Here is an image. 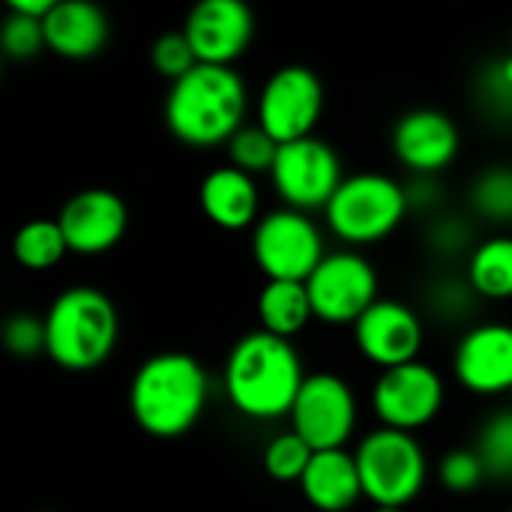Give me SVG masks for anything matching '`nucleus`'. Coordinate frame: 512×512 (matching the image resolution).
<instances>
[{
	"mask_svg": "<svg viewBox=\"0 0 512 512\" xmlns=\"http://www.w3.org/2000/svg\"><path fill=\"white\" fill-rule=\"evenodd\" d=\"M303 381L306 372L294 342L270 330H252L240 336L222 369L228 405L255 423L288 417Z\"/></svg>",
	"mask_w": 512,
	"mask_h": 512,
	"instance_id": "obj_1",
	"label": "nucleus"
},
{
	"mask_svg": "<svg viewBox=\"0 0 512 512\" xmlns=\"http://www.w3.org/2000/svg\"><path fill=\"white\" fill-rule=\"evenodd\" d=\"M249 90L234 66L198 63L183 78L171 81L165 96L168 132L198 150L228 144L246 126Z\"/></svg>",
	"mask_w": 512,
	"mask_h": 512,
	"instance_id": "obj_2",
	"label": "nucleus"
},
{
	"mask_svg": "<svg viewBox=\"0 0 512 512\" xmlns=\"http://www.w3.org/2000/svg\"><path fill=\"white\" fill-rule=\"evenodd\" d=\"M210 396L207 369L183 351L147 357L129 384V414L150 438H180L204 414Z\"/></svg>",
	"mask_w": 512,
	"mask_h": 512,
	"instance_id": "obj_3",
	"label": "nucleus"
},
{
	"mask_svg": "<svg viewBox=\"0 0 512 512\" xmlns=\"http://www.w3.org/2000/svg\"><path fill=\"white\" fill-rule=\"evenodd\" d=\"M45 333V354L54 366L66 372H93L117 348L120 315L105 291L93 285H72L48 306Z\"/></svg>",
	"mask_w": 512,
	"mask_h": 512,
	"instance_id": "obj_4",
	"label": "nucleus"
},
{
	"mask_svg": "<svg viewBox=\"0 0 512 512\" xmlns=\"http://www.w3.org/2000/svg\"><path fill=\"white\" fill-rule=\"evenodd\" d=\"M408 186L387 174L363 171L345 177L324 207L327 228L351 249L387 240L408 216Z\"/></svg>",
	"mask_w": 512,
	"mask_h": 512,
	"instance_id": "obj_5",
	"label": "nucleus"
},
{
	"mask_svg": "<svg viewBox=\"0 0 512 512\" xmlns=\"http://www.w3.org/2000/svg\"><path fill=\"white\" fill-rule=\"evenodd\" d=\"M354 459L363 480V498L375 507L405 510L420 498L429 480V459L414 432L378 426L360 438Z\"/></svg>",
	"mask_w": 512,
	"mask_h": 512,
	"instance_id": "obj_6",
	"label": "nucleus"
},
{
	"mask_svg": "<svg viewBox=\"0 0 512 512\" xmlns=\"http://www.w3.org/2000/svg\"><path fill=\"white\" fill-rule=\"evenodd\" d=\"M324 231L312 213L279 207L264 213L252 228V258L267 279L306 282L324 261Z\"/></svg>",
	"mask_w": 512,
	"mask_h": 512,
	"instance_id": "obj_7",
	"label": "nucleus"
},
{
	"mask_svg": "<svg viewBox=\"0 0 512 512\" xmlns=\"http://www.w3.org/2000/svg\"><path fill=\"white\" fill-rule=\"evenodd\" d=\"M342 180L345 171L339 153L318 135L279 144L276 162L270 168V183L279 201L303 213L324 210Z\"/></svg>",
	"mask_w": 512,
	"mask_h": 512,
	"instance_id": "obj_8",
	"label": "nucleus"
},
{
	"mask_svg": "<svg viewBox=\"0 0 512 512\" xmlns=\"http://www.w3.org/2000/svg\"><path fill=\"white\" fill-rule=\"evenodd\" d=\"M324 111L321 78L300 63L279 66L261 87L255 102V123L279 144L315 135Z\"/></svg>",
	"mask_w": 512,
	"mask_h": 512,
	"instance_id": "obj_9",
	"label": "nucleus"
},
{
	"mask_svg": "<svg viewBox=\"0 0 512 512\" xmlns=\"http://www.w3.org/2000/svg\"><path fill=\"white\" fill-rule=\"evenodd\" d=\"M291 429L312 447V450H336L345 447L360 420L357 396L351 384L333 372H312L306 375L294 405H291Z\"/></svg>",
	"mask_w": 512,
	"mask_h": 512,
	"instance_id": "obj_10",
	"label": "nucleus"
},
{
	"mask_svg": "<svg viewBox=\"0 0 512 512\" xmlns=\"http://www.w3.org/2000/svg\"><path fill=\"white\" fill-rule=\"evenodd\" d=\"M315 318L330 327H354L357 318L378 300V273L366 255L354 249L327 252L306 279Z\"/></svg>",
	"mask_w": 512,
	"mask_h": 512,
	"instance_id": "obj_11",
	"label": "nucleus"
},
{
	"mask_svg": "<svg viewBox=\"0 0 512 512\" xmlns=\"http://www.w3.org/2000/svg\"><path fill=\"white\" fill-rule=\"evenodd\" d=\"M447 399L444 378L435 366L411 360L393 369H381L372 387V411L381 426L420 432L438 420Z\"/></svg>",
	"mask_w": 512,
	"mask_h": 512,
	"instance_id": "obj_12",
	"label": "nucleus"
},
{
	"mask_svg": "<svg viewBox=\"0 0 512 512\" xmlns=\"http://www.w3.org/2000/svg\"><path fill=\"white\" fill-rule=\"evenodd\" d=\"M426 330L420 315L399 300L378 297L354 324L357 351L378 369H393L420 360Z\"/></svg>",
	"mask_w": 512,
	"mask_h": 512,
	"instance_id": "obj_13",
	"label": "nucleus"
},
{
	"mask_svg": "<svg viewBox=\"0 0 512 512\" xmlns=\"http://www.w3.org/2000/svg\"><path fill=\"white\" fill-rule=\"evenodd\" d=\"M183 33L198 63L234 66L252 45L255 15L246 0H195L186 12Z\"/></svg>",
	"mask_w": 512,
	"mask_h": 512,
	"instance_id": "obj_14",
	"label": "nucleus"
},
{
	"mask_svg": "<svg viewBox=\"0 0 512 512\" xmlns=\"http://www.w3.org/2000/svg\"><path fill=\"white\" fill-rule=\"evenodd\" d=\"M453 372L474 396H504L512 390V324L483 321L462 333L453 351Z\"/></svg>",
	"mask_w": 512,
	"mask_h": 512,
	"instance_id": "obj_15",
	"label": "nucleus"
},
{
	"mask_svg": "<svg viewBox=\"0 0 512 512\" xmlns=\"http://www.w3.org/2000/svg\"><path fill=\"white\" fill-rule=\"evenodd\" d=\"M63 237L72 255H105L111 252L129 228L126 201L111 189L75 192L57 213Z\"/></svg>",
	"mask_w": 512,
	"mask_h": 512,
	"instance_id": "obj_16",
	"label": "nucleus"
},
{
	"mask_svg": "<svg viewBox=\"0 0 512 512\" xmlns=\"http://www.w3.org/2000/svg\"><path fill=\"white\" fill-rule=\"evenodd\" d=\"M459 144V126L438 108H414L393 126L396 159L420 177L441 174L459 156Z\"/></svg>",
	"mask_w": 512,
	"mask_h": 512,
	"instance_id": "obj_17",
	"label": "nucleus"
},
{
	"mask_svg": "<svg viewBox=\"0 0 512 512\" xmlns=\"http://www.w3.org/2000/svg\"><path fill=\"white\" fill-rule=\"evenodd\" d=\"M204 216L222 231H246L261 219V192L252 174L237 165L213 168L198 189Z\"/></svg>",
	"mask_w": 512,
	"mask_h": 512,
	"instance_id": "obj_18",
	"label": "nucleus"
},
{
	"mask_svg": "<svg viewBox=\"0 0 512 512\" xmlns=\"http://www.w3.org/2000/svg\"><path fill=\"white\" fill-rule=\"evenodd\" d=\"M42 24L48 51L66 60H90L108 42V15L96 0H60Z\"/></svg>",
	"mask_w": 512,
	"mask_h": 512,
	"instance_id": "obj_19",
	"label": "nucleus"
},
{
	"mask_svg": "<svg viewBox=\"0 0 512 512\" xmlns=\"http://www.w3.org/2000/svg\"><path fill=\"white\" fill-rule=\"evenodd\" d=\"M300 492L306 504L318 512H348L363 498V480L354 453L345 447L315 450L306 474L300 477Z\"/></svg>",
	"mask_w": 512,
	"mask_h": 512,
	"instance_id": "obj_20",
	"label": "nucleus"
},
{
	"mask_svg": "<svg viewBox=\"0 0 512 512\" xmlns=\"http://www.w3.org/2000/svg\"><path fill=\"white\" fill-rule=\"evenodd\" d=\"M255 309H258L261 330H270L285 339L303 333L315 318L306 282H294V279H267Z\"/></svg>",
	"mask_w": 512,
	"mask_h": 512,
	"instance_id": "obj_21",
	"label": "nucleus"
},
{
	"mask_svg": "<svg viewBox=\"0 0 512 512\" xmlns=\"http://www.w3.org/2000/svg\"><path fill=\"white\" fill-rule=\"evenodd\" d=\"M465 279L480 300H512V237L495 234L477 243L468 255Z\"/></svg>",
	"mask_w": 512,
	"mask_h": 512,
	"instance_id": "obj_22",
	"label": "nucleus"
},
{
	"mask_svg": "<svg viewBox=\"0 0 512 512\" xmlns=\"http://www.w3.org/2000/svg\"><path fill=\"white\" fill-rule=\"evenodd\" d=\"M69 252V243L63 237V228L57 219H33L24 222L12 237V255L24 270L42 273L57 267Z\"/></svg>",
	"mask_w": 512,
	"mask_h": 512,
	"instance_id": "obj_23",
	"label": "nucleus"
},
{
	"mask_svg": "<svg viewBox=\"0 0 512 512\" xmlns=\"http://www.w3.org/2000/svg\"><path fill=\"white\" fill-rule=\"evenodd\" d=\"M471 210L495 225H512V165L486 168L468 192Z\"/></svg>",
	"mask_w": 512,
	"mask_h": 512,
	"instance_id": "obj_24",
	"label": "nucleus"
},
{
	"mask_svg": "<svg viewBox=\"0 0 512 512\" xmlns=\"http://www.w3.org/2000/svg\"><path fill=\"white\" fill-rule=\"evenodd\" d=\"M474 450L480 453L489 477L512 480V405L504 411H495L480 426Z\"/></svg>",
	"mask_w": 512,
	"mask_h": 512,
	"instance_id": "obj_25",
	"label": "nucleus"
},
{
	"mask_svg": "<svg viewBox=\"0 0 512 512\" xmlns=\"http://www.w3.org/2000/svg\"><path fill=\"white\" fill-rule=\"evenodd\" d=\"M228 150V162L237 165L240 171L258 177V174H270L273 162H276V153H279V141L264 132L258 123H246L243 129H237L231 135V141L225 144Z\"/></svg>",
	"mask_w": 512,
	"mask_h": 512,
	"instance_id": "obj_26",
	"label": "nucleus"
},
{
	"mask_svg": "<svg viewBox=\"0 0 512 512\" xmlns=\"http://www.w3.org/2000/svg\"><path fill=\"white\" fill-rule=\"evenodd\" d=\"M312 453L315 450L294 429L279 432L264 447V471L276 483H300V477L306 474V468L312 462Z\"/></svg>",
	"mask_w": 512,
	"mask_h": 512,
	"instance_id": "obj_27",
	"label": "nucleus"
},
{
	"mask_svg": "<svg viewBox=\"0 0 512 512\" xmlns=\"http://www.w3.org/2000/svg\"><path fill=\"white\" fill-rule=\"evenodd\" d=\"M0 342L3 348L18 357V360H33L39 354H45L48 348V333H45V315H33V312H15L3 321L0 327Z\"/></svg>",
	"mask_w": 512,
	"mask_h": 512,
	"instance_id": "obj_28",
	"label": "nucleus"
},
{
	"mask_svg": "<svg viewBox=\"0 0 512 512\" xmlns=\"http://www.w3.org/2000/svg\"><path fill=\"white\" fill-rule=\"evenodd\" d=\"M489 480V471L480 459V453L471 450H450L438 462V483L453 495H471Z\"/></svg>",
	"mask_w": 512,
	"mask_h": 512,
	"instance_id": "obj_29",
	"label": "nucleus"
},
{
	"mask_svg": "<svg viewBox=\"0 0 512 512\" xmlns=\"http://www.w3.org/2000/svg\"><path fill=\"white\" fill-rule=\"evenodd\" d=\"M0 45H3V54L12 60H33L39 51L48 48L42 18L9 12V18L3 21V30H0Z\"/></svg>",
	"mask_w": 512,
	"mask_h": 512,
	"instance_id": "obj_30",
	"label": "nucleus"
},
{
	"mask_svg": "<svg viewBox=\"0 0 512 512\" xmlns=\"http://www.w3.org/2000/svg\"><path fill=\"white\" fill-rule=\"evenodd\" d=\"M150 63L153 69L165 78V81H177L183 78L189 69L198 66V57H195V48L192 42L186 39L183 30H174V33H162L153 48H150Z\"/></svg>",
	"mask_w": 512,
	"mask_h": 512,
	"instance_id": "obj_31",
	"label": "nucleus"
},
{
	"mask_svg": "<svg viewBox=\"0 0 512 512\" xmlns=\"http://www.w3.org/2000/svg\"><path fill=\"white\" fill-rule=\"evenodd\" d=\"M474 300H480V297H477V291L471 288L468 279L465 282H453V279L450 282H441L429 294L432 312L438 318H444V321H456V318L468 315V309L474 306Z\"/></svg>",
	"mask_w": 512,
	"mask_h": 512,
	"instance_id": "obj_32",
	"label": "nucleus"
},
{
	"mask_svg": "<svg viewBox=\"0 0 512 512\" xmlns=\"http://www.w3.org/2000/svg\"><path fill=\"white\" fill-rule=\"evenodd\" d=\"M429 246L438 255H459L471 246V231L459 219H444L429 231Z\"/></svg>",
	"mask_w": 512,
	"mask_h": 512,
	"instance_id": "obj_33",
	"label": "nucleus"
},
{
	"mask_svg": "<svg viewBox=\"0 0 512 512\" xmlns=\"http://www.w3.org/2000/svg\"><path fill=\"white\" fill-rule=\"evenodd\" d=\"M6 6H9V12H21V15H36V18H42V15H48L60 0H3Z\"/></svg>",
	"mask_w": 512,
	"mask_h": 512,
	"instance_id": "obj_34",
	"label": "nucleus"
},
{
	"mask_svg": "<svg viewBox=\"0 0 512 512\" xmlns=\"http://www.w3.org/2000/svg\"><path fill=\"white\" fill-rule=\"evenodd\" d=\"M498 69H501L504 81H507V84H510V87H512V54H510V57H507V60H501V63H498Z\"/></svg>",
	"mask_w": 512,
	"mask_h": 512,
	"instance_id": "obj_35",
	"label": "nucleus"
},
{
	"mask_svg": "<svg viewBox=\"0 0 512 512\" xmlns=\"http://www.w3.org/2000/svg\"><path fill=\"white\" fill-rule=\"evenodd\" d=\"M372 512H405V510H399V507H375Z\"/></svg>",
	"mask_w": 512,
	"mask_h": 512,
	"instance_id": "obj_36",
	"label": "nucleus"
},
{
	"mask_svg": "<svg viewBox=\"0 0 512 512\" xmlns=\"http://www.w3.org/2000/svg\"><path fill=\"white\" fill-rule=\"evenodd\" d=\"M507 396H510V405H512V390H510V393H507Z\"/></svg>",
	"mask_w": 512,
	"mask_h": 512,
	"instance_id": "obj_37",
	"label": "nucleus"
},
{
	"mask_svg": "<svg viewBox=\"0 0 512 512\" xmlns=\"http://www.w3.org/2000/svg\"><path fill=\"white\" fill-rule=\"evenodd\" d=\"M510 512H512V510H510Z\"/></svg>",
	"mask_w": 512,
	"mask_h": 512,
	"instance_id": "obj_38",
	"label": "nucleus"
}]
</instances>
